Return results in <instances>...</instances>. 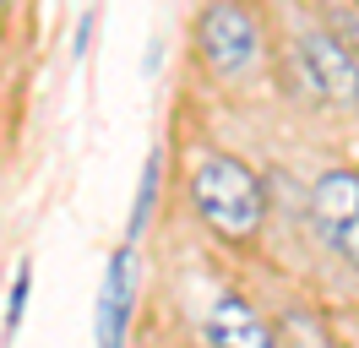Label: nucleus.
Masks as SVG:
<instances>
[{
    "label": "nucleus",
    "instance_id": "obj_1",
    "mask_svg": "<svg viewBox=\"0 0 359 348\" xmlns=\"http://www.w3.org/2000/svg\"><path fill=\"white\" fill-rule=\"evenodd\" d=\"M191 207L224 245H256L267 229V185L234 152H207L191 169Z\"/></svg>",
    "mask_w": 359,
    "mask_h": 348
},
{
    "label": "nucleus",
    "instance_id": "obj_2",
    "mask_svg": "<svg viewBox=\"0 0 359 348\" xmlns=\"http://www.w3.org/2000/svg\"><path fill=\"white\" fill-rule=\"evenodd\" d=\"M191 39H196V55H202V65L212 76H240L262 55V27L240 0H207L196 11Z\"/></svg>",
    "mask_w": 359,
    "mask_h": 348
},
{
    "label": "nucleus",
    "instance_id": "obj_3",
    "mask_svg": "<svg viewBox=\"0 0 359 348\" xmlns=\"http://www.w3.org/2000/svg\"><path fill=\"white\" fill-rule=\"evenodd\" d=\"M294 60H299L305 87H311L321 104L359 109V55L348 44H337L327 27H305V33L294 39Z\"/></svg>",
    "mask_w": 359,
    "mask_h": 348
},
{
    "label": "nucleus",
    "instance_id": "obj_4",
    "mask_svg": "<svg viewBox=\"0 0 359 348\" xmlns=\"http://www.w3.org/2000/svg\"><path fill=\"white\" fill-rule=\"evenodd\" d=\"M311 223L359 272V169H327L311 185Z\"/></svg>",
    "mask_w": 359,
    "mask_h": 348
},
{
    "label": "nucleus",
    "instance_id": "obj_5",
    "mask_svg": "<svg viewBox=\"0 0 359 348\" xmlns=\"http://www.w3.org/2000/svg\"><path fill=\"white\" fill-rule=\"evenodd\" d=\"M136 283H142V256H136V245L126 239L109 256V267H104V288H98V304H93L98 348H126L131 316H136Z\"/></svg>",
    "mask_w": 359,
    "mask_h": 348
},
{
    "label": "nucleus",
    "instance_id": "obj_6",
    "mask_svg": "<svg viewBox=\"0 0 359 348\" xmlns=\"http://www.w3.org/2000/svg\"><path fill=\"white\" fill-rule=\"evenodd\" d=\"M202 332H207V348H278L272 343V321L240 288H224L218 300L207 304Z\"/></svg>",
    "mask_w": 359,
    "mask_h": 348
},
{
    "label": "nucleus",
    "instance_id": "obj_7",
    "mask_svg": "<svg viewBox=\"0 0 359 348\" xmlns=\"http://www.w3.org/2000/svg\"><path fill=\"white\" fill-rule=\"evenodd\" d=\"M272 343L278 348H337L327 321H321L316 310H283V316L272 321Z\"/></svg>",
    "mask_w": 359,
    "mask_h": 348
},
{
    "label": "nucleus",
    "instance_id": "obj_8",
    "mask_svg": "<svg viewBox=\"0 0 359 348\" xmlns=\"http://www.w3.org/2000/svg\"><path fill=\"white\" fill-rule=\"evenodd\" d=\"M158 169H163V152H147V169H142V191L131 201V223H126V239H142V229L153 223V201H158Z\"/></svg>",
    "mask_w": 359,
    "mask_h": 348
},
{
    "label": "nucleus",
    "instance_id": "obj_9",
    "mask_svg": "<svg viewBox=\"0 0 359 348\" xmlns=\"http://www.w3.org/2000/svg\"><path fill=\"white\" fill-rule=\"evenodd\" d=\"M27 294H33V267H17V278H11V300H6V337L22 326V310H27Z\"/></svg>",
    "mask_w": 359,
    "mask_h": 348
},
{
    "label": "nucleus",
    "instance_id": "obj_10",
    "mask_svg": "<svg viewBox=\"0 0 359 348\" xmlns=\"http://www.w3.org/2000/svg\"><path fill=\"white\" fill-rule=\"evenodd\" d=\"M11 6H17V0H0V11H11Z\"/></svg>",
    "mask_w": 359,
    "mask_h": 348
}]
</instances>
